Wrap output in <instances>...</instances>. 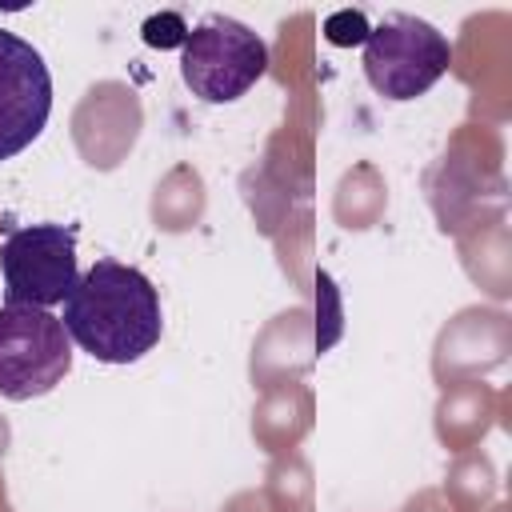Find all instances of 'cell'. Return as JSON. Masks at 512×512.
<instances>
[{"instance_id":"ba28073f","label":"cell","mask_w":512,"mask_h":512,"mask_svg":"<svg viewBox=\"0 0 512 512\" xmlns=\"http://www.w3.org/2000/svg\"><path fill=\"white\" fill-rule=\"evenodd\" d=\"M184 40H188V28H184V20L180 16H152V20H144V44L148 48H184Z\"/></svg>"},{"instance_id":"8992f818","label":"cell","mask_w":512,"mask_h":512,"mask_svg":"<svg viewBox=\"0 0 512 512\" xmlns=\"http://www.w3.org/2000/svg\"><path fill=\"white\" fill-rule=\"evenodd\" d=\"M52 116V76L44 56L0 28V160L24 152Z\"/></svg>"},{"instance_id":"5b68a950","label":"cell","mask_w":512,"mask_h":512,"mask_svg":"<svg viewBox=\"0 0 512 512\" xmlns=\"http://www.w3.org/2000/svg\"><path fill=\"white\" fill-rule=\"evenodd\" d=\"M0 276H4V300L28 304V308H52L60 304L76 272V228L72 224H24L12 228L0 244Z\"/></svg>"},{"instance_id":"52a82bcc","label":"cell","mask_w":512,"mask_h":512,"mask_svg":"<svg viewBox=\"0 0 512 512\" xmlns=\"http://www.w3.org/2000/svg\"><path fill=\"white\" fill-rule=\"evenodd\" d=\"M324 36H328V44H336V48L364 44V40H368V20H364V12H336V16H328Z\"/></svg>"},{"instance_id":"277c9868","label":"cell","mask_w":512,"mask_h":512,"mask_svg":"<svg viewBox=\"0 0 512 512\" xmlns=\"http://www.w3.org/2000/svg\"><path fill=\"white\" fill-rule=\"evenodd\" d=\"M72 368V340L64 320L48 308L4 304L0 308V396L36 400L48 396Z\"/></svg>"},{"instance_id":"3957f363","label":"cell","mask_w":512,"mask_h":512,"mask_svg":"<svg viewBox=\"0 0 512 512\" xmlns=\"http://www.w3.org/2000/svg\"><path fill=\"white\" fill-rule=\"evenodd\" d=\"M364 76L384 100H416L424 96L452 64L448 36L408 12H388L364 40Z\"/></svg>"},{"instance_id":"6da1fadb","label":"cell","mask_w":512,"mask_h":512,"mask_svg":"<svg viewBox=\"0 0 512 512\" xmlns=\"http://www.w3.org/2000/svg\"><path fill=\"white\" fill-rule=\"evenodd\" d=\"M64 332L100 364H136L160 344L164 312L152 280L120 260H96L64 296Z\"/></svg>"},{"instance_id":"7a4b0ae2","label":"cell","mask_w":512,"mask_h":512,"mask_svg":"<svg viewBox=\"0 0 512 512\" xmlns=\"http://www.w3.org/2000/svg\"><path fill=\"white\" fill-rule=\"evenodd\" d=\"M268 72V44L240 20L208 12L180 48V76L204 104L240 100Z\"/></svg>"}]
</instances>
